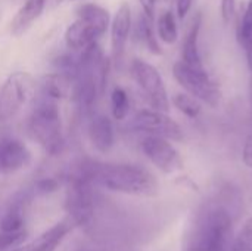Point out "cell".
I'll return each instance as SVG.
<instances>
[{"instance_id":"6da1fadb","label":"cell","mask_w":252,"mask_h":251,"mask_svg":"<svg viewBox=\"0 0 252 251\" xmlns=\"http://www.w3.org/2000/svg\"><path fill=\"white\" fill-rule=\"evenodd\" d=\"M81 176L90 183L127 195L154 197L159 189L157 178L146 169L134 164L92 161L83 166Z\"/></svg>"},{"instance_id":"7a4b0ae2","label":"cell","mask_w":252,"mask_h":251,"mask_svg":"<svg viewBox=\"0 0 252 251\" xmlns=\"http://www.w3.org/2000/svg\"><path fill=\"white\" fill-rule=\"evenodd\" d=\"M232 228L230 210L223 203L208 201L198 210L185 243L207 251H232Z\"/></svg>"},{"instance_id":"3957f363","label":"cell","mask_w":252,"mask_h":251,"mask_svg":"<svg viewBox=\"0 0 252 251\" xmlns=\"http://www.w3.org/2000/svg\"><path fill=\"white\" fill-rule=\"evenodd\" d=\"M27 129L30 136L50 155L62 152L65 139L62 133V121L55 99L41 101L31 112Z\"/></svg>"},{"instance_id":"277c9868","label":"cell","mask_w":252,"mask_h":251,"mask_svg":"<svg viewBox=\"0 0 252 251\" xmlns=\"http://www.w3.org/2000/svg\"><path fill=\"white\" fill-rule=\"evenodd\" d=\"M173 75L176 81L186 90V93L192 95L202 104H207L213 108L220 104L221 92L211 80L207 70H195L183 61H177L173 65Z\"/></svg>"},{"instance_id":"5b68a950","label":"cell","mask_w":252,"mask_h":251,"mask_svg":"<svg viewBox=\"0 0 252 251\" xmlns=\"http://www.w3.org/2000/svg\"><path fill=\"white\" fill-rule=\"evenodd\" d=\"M34 78L25 71L12 72L0 89V123H7L25 107L34 92Z\"/></svg>"},{"instance_id":"8992f818","label":"cell","mask_w":252,"mask_h":251,"mask_svg":"<svg viewBox=\"0 0 252 251\" xmlns=\"http://www.w3.org/2000/svg\"><path fill=\"white\" fill-rule=\"evenodd\" d=\"M131 75L154 109L168 112L170 101L159 71L143 59H133Z\"/></svg>"},{"instance_id":"52a82bcc","label":"cell","mask_w":252,"mask_h":251,"mask_svg":"<svg viewBox=\"0 0 252 251\" xmlns=\"http://www.w3.org/2000/svg\"><path fill=\"white\" fill-rule=\"evenodd\" d=\"M66 210L74 226L86 228L93 220L94 206L90 192V182L81 175L69 183L66 194Z\"/></svg>"},{"instance_id":"ba28073f","label":"cell","mask_w":252,"mask_h":251,"mask_svg":"<svg viewBox=\"0 0 252 251\" xmlns=\"http://www.w3.org/2000/svg\"><path fill=\"white\" fill-rule=\"evenodd\" d=\"M131 127L143 132L151 136L165 138L168 141H182L183 129L177 121H174L167 112L158 109H142L139 111L133 121Z\"/></svg>"},{"instance_id":"9c48e42d","label":"cell","mask_w":252,"mask_h":251,"mask_svg":"<svg viewBox=\"0 0 252 251\" xmlns=\"http://www.w3.org/2000/svg\"><path fill=\"white\" fill-rule=\"evenodd\" d=\"M140 148L145 157L157 169L167 175L176 173L183 169V161L179 151L165 138L146 135V138L140 143Z\"/></svg>"},{"instance_id":"30bf717a","label":"cell","mask_w":252,"mask_h":251,"mask_svg":"<svg viewBox=\"0 0 252 251\" xmlns=\"http://www.w3.org/2000/svg\"><path fill=\"white\" fill-rule=\"evenodd\" d=\"M31 152L16 138L0 139V175H10L30 166Z\"/></svg>"},{"instance_id":"8fae6325","label":"cell","mask_w":252,"mask_h":251,"mask_svg":"<svg viewBox=\"0 0 252 251\" xmlns=\"http://www.w3.org/2000/svg\"><path fill=\"white\" fill-rule=\"evenodd\" d=\"M106 31H103L99 25L92 22L87 18L77 16V19L65 30V44L71 50H83L92 43H96L99 37H102Z\"/></svg>"},{"instance_id":"7c38bea8","label":"cell","mask_w":252,"mask_h":251,"mask_svg":"<svg viewBox=\"0 0 252 251\" xmlns=\"http://www.w3.org/2000/svg\"><path fill=\"white\" fill-rule=\"evenodd\" d=\"M111 49L112 59L121 61L131 33V7L128 3H121L115 16L111 21Z\"/></svg>"},{"instance_id":"4fadbf2b","label":"cell","mask_w":252,"mask_h":251,"mask_svg":"<svg viewBox=\"0 0 252 251\" xmlns=\"http://www.w3.org/2000/svg\"><path fill=\"white\" fill-rule=\"evenodd\" d=\"M87 136L97 152H109L115 143V130L109 117L105 114H94L87 124Z\"/></svg>"},{"instance_id":"5bb4252c","label":"cell","mask_w":252,"mask_h":251,"mask_svg":"<svg viewBox=\"0 0 252 251\" xmlns=\"http://www.w3.org/2000/svg\"><path fill=\"white\" fill-rule=\"evenodd\" d=\"M202 28V13L196 12L188 28L183 46H182V61L195 70L204 71V62L199 52V33Z\"/></svg>"},{"instance_id":"9a60e30c","label":"cell","mask_w":252,"mask_h":251,"mask_svg":"<svg viewBox=\"0 0 252 251\" xmlns=\"http://www.w3.org/2000/svg\"><path fill=\"white\" fill-rule=\"evenodd\" d=\"M46 0H25L10 21V33L15 37L24 36L31 25L41 16Z\"/></svg>"},{"instance_id":"2e32d148","label":"cell","mask_w":252,"mask_h":251,"mask_svg":"<svg viewBox=\"0 0 252 251\" xmlns=\"http://www.w3.org/2000/svg\"><path fill=\"white\" fill-rule=\"evenodd\" d=\"M72 226H74V223L69 219L59 222L55 226H52L50 229H47L46 232H43L31 244L21 247L15 251H55L61 246V243L68 235V232L71 231Z\"/></svg>"},{"instance_id":"e0dca14e","label":"cell","mask_w":252,"mask_h":251,"mask_svg":"<svg viewBox=\"0 0 252 251\" xmlns=\"http://www.w3.org/2000/svg\"><path fill=\"white\" fill-rule=\"evenodd\" d=\"M75 86V75L62 70H58L49 75L43 77L41 87L46 98L50 99H62L72 95Z\"/></svg>"},{"instance_id":"ac0fdd59","label":"cell","mask_w":252,"mask_h":251,"mask_svg":"<svg viewBox=\"0 0 252 251\" xmlns=\"http://www.w3.org/2000/svg\"><path fill=\"white\" fill-rule=\"evenodd\" d=\"M24 200H15L4 212L0 220V231L4 232H15L24 229Z\"/></svg>"},{"instance_id":"d6986e66","label":"cell","mask_w":252,"mask_h":251,"mask_svg":"<svg viewBox=\"0 0 252 251\" xmlns=\"http://www.w3.org/2000/svg\"><path fill=\"white\" fill-rule=\"evenodd\" d=\"M157 33L161 41L165 44H173L179 38V27L176 15L171 10H164L157 21Z\"/></svg>"},{"instance_id":"ffe728a7","label":"cell","mask_w":252,"mask_h":251,"mask_svg":"<svg viewBox=\"0 0 252 251\" xmlns=\"http://www.w3.org/2000/svg\"><path fill=\"white\" fill-rule=\"evenodd\" d=\"M152 18L146 16L145 13L140 15L139 18V25H137V33H139V38L142 40V43L146 46V49L154 53V55H161V46L158 43V37L155 36L154 31V25H152Z\"/></svg>"},{"instance_id":"44dd1931","label":"cell","mask_w":252,"mask_h":251,"mask_svg":"<svg viewBox=\"0 0 252 251\" xmlns=\"http://www.w3.org/2000/svg\"><path fill=\"white\" fill-rule=\"evenodd\" d=\"M202 102L189 93H176L173 96V105L188 118H198L202 111Z\"/></svg>"},{"instance_id":"7402d4cb","label":"cell","mask_w":252,"mask_h":251,"mask_svg":"<svg viewBox=\"0 0 252 251\" xmlns=\"http://www.w3.org/2000/svg\"><path fill=\"white\" fill-rule=\"evenodd\" d=\"M111 111L115 120H124L130 112V99L123 87H114L111 93Z\"/></svg>"},{"instance_id":"603a6c76","label":"cell","mask_w":252,"mask_h":251,"mask_svg":"<svg viewBox=\"0 0 252 251\" xmlns=\"http://www.w3.org/2000/svg\"><path fill=\"white\" fill-rule=\"evenodd\" d=\"M232 251H252V219H248L232 244Z\"/></svg>"},{"instance_id":"cb8c5ba5","label":"cell","mask_w":252,"mask_h":251,"mask_svg":"<svg viewBox=\"0 0 252 251\" xmlns=\"http://www.w3.org/2000/svg\"><path fill=\"white\" fill-rule=\"evenodd\" d=\"M27 238V232L24 229L15 231V232H4L0 231V251L9 250L10 247L24 243Z\"/></svg>"},{"instance_id":"d4e9b609","label":"cell","mask_w":252,"mask_h":251,"mask_svg":"<svg viewBox=\"0 0 252 251\" xmlns=\"http://www.w3.org/2000/svg\"><path fill=\"white\" fill-rule=\"evenodd\" d=\"M239 37H252V0L248 1L245 13L238 25V38Z\"/></svg>"},{"instance_id":"484cf974","label":"cell","mask_w":252,"mask_h":251,"mask_svg":"<svg viewBox=\"0 0 252 251\" xmlns=\"http://www.w3.org/2000/svg\"><path fill=\"white\" fill-rule=\"evenodd\" d=\"M220 12H221L223 21L226 24H229L232 21V18L235 16V12H236V0H221Z\"/></svg>"},{"instance_id":"4316f807","label":"cell","mask_w":252,"mask_h":251,"mask_svg":"<svg viewBox=\"0 0 252 251\" xmlns=\"http://www.w3.org/2000/svg\"><path fill=\"white\" fill-rule=\"evenodd\" d=\"M241 46L244 47L245 50V58H247V64H248V68L252 74V37H239L238 38Z\"/></svg>"},{"instance_id":"83f0119b","label":"cell","mask_w":252,"mask_h":251,"mask_svg":"<svg viewBox=\"0 0 252 251\" xmlns=\"http://www.w3.org/2000/svg\"><path fill=\"white\" fill-rule=\"evenodd\" d=\"M192 3H193V0H176V12L180 19L186 18V15L190 12Z\"/></svg>"},{"instance_id":"f1b7e54d","label":"cell","mask_w":252,"mask_h":251,"mask_svg":"<svg viewBox=\"0 0 252 251\" xmlns=\"http://www.w3.org/2000/svg\"><path fill=\"white\" fill-rule=\"evenodd\" d=\"M242 160L244 163L252 169V133L247 138L244 148H242Z\"/></svg>"},{"instance_id":"f546056e","label":"cell","mask_w":252,"mask_h":251,"mask_svg":"<svg viewBox=\"0 0 252 251\" xmlns=\"http://www.w3.org/2000/svg\"><path fill=\"white\" fill-rule=\"evenodd\" d=\"M142 9H143V13L149 18L154 19V15H155V6H157V0H139Z\"/></svg>"},{"instance_id":"4dcf8cb0","label":"cell","mask_w":252,"mask_h":251,"mask_svg":"<svg viewBox=\"0 0 252 251\" xmlns=\"http://www.w3.org/2000/svg\"><path fill=\"white\" fill-rule=\"evenodd\" d=\"M182 251H207V250H204V249H201V247H198V246H195V244L185 243V244H183V250Z\"/></svg>"}]
</instances>
